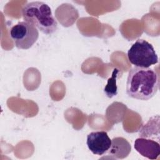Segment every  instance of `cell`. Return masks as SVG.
I'll use <instances>...</instances> for the list:
<instances>
[{
	"label": "cell",
	"instance_id": "3957f363",
	"mask_svg": "<svg viewBox=\"0 0 160 160\" xmlns=\"http://www.w3.org/2000/svg\"><path fill=\"white\" fill-rule=\"evenodd\" d=\"M129 62L137 67L149 68L158 62L152 45L144 39H138L128 51Z\"/></svg>",
	"mask_w": 160,
	"mask_h": 160
},
{
	"label": "cell",
	"instance_id": "ba28073f",
	"mask_svg": "<svg viewBox=\"0 0 160 160\" xmlns=\"http://www.w3.org/2000/svg\"><path fill=\"white\" fill-rule=\"evenodd\" d=\"M119 70L116 68L114 69L112 76L108 80V83L104 88V92L108 98H112L118 94V88L116 86V78Z\"/></svg>",
	"mask_w": 160,
	"mask_h": 160
},
{
	"label": "cell",
	"instance_id": "52a82bcc",
	"mask_svg": "<svg viewBox=\"0 0 160 160\" xmlns=\"http://www.w3.org/2000/svg\"><path fill=\"white\" fill-rule=\"evenodd\" d=\"M109 154L116 159L126 158L131 151L129 142L122 137H116L111 140Z\"/></svg>",
	"mask_w": 160,
	"mask_h": 160
},
{
	"label": "cell",
	"instance_id": "277c9868",
	"mask_svg": "<svg viewBox=\"0 0 160 160\" xmlns=\"http://www.w3.org/2000/svg\"><path fill=\"white\" fill-rule=\"evenodd\" d=\"M9 33L16 47L21 49H29L39 38L37 28L25 21L19 22L13 26Z\"/></svg>",
	"mask_w": 160,
	"mask_h": 160
},
{
	"label": "cell",
	"instance_id": "8992f818",
	"mask_svg": "<svg viewBox=\"0 0 160 160\" xmlns=\"http://www.w3.org/2000/svg\"><path fill=\"white\" fill-rule=\"evenodd\" d=\"M134 149L141 156L149 159H156L160 155L159 142L146 138H138L134 141Z\"/></svg>",
	"mask_w": 160,
	"mask_h": 160
},
{
	"label": "cell",
	"instance_id": "5b68a950",
	"mask_svg": "<svg viewBox=\"0 0 160 160\" xmlns=\"http://www.w3.org/2000/svg\"><path fill=\"white\" fill-rule=\"evenodd\" d=\"M86 144L94 154L100 156L109 150L111 139L105 131L91 132L87 136Z\"/></svg>",
	"mask_w": 160,
	"mask_h": 160
},
{
	"label": "cell",
	"instance_id": "7a4b0ae2",
	"mask_svg": "<svg viewBox=\"0 0 160 160\" xmlns=\"http://www.w3.org/2000/svg\"><path fill=\"white\" fill-rule=\"evenodd\" d=\"M22 15L25 21L32 24L44 34H51L57 29L58 22L51 9L44 2L27 3L22 9Z\"/></svg>",
	"mask_w": 160,
	"mask_h": 160
},
{
	"label": "cell",
	"instance_id": "6da1fadb",
	"mask_svg": "<svg viewBox=\"0 0 160 160\" xmlns=\"http://www.w3.org/2000/svg\"><path fill=\"white\" fill-rule=\"evenodd\" d=\"M159 86V76L154 70L134 66L128 73L126 93L131 98L147 101L156 94Z\"/></svg>",
	"mask_w": 160,
	"mask_h": 160
}]
</instances>
